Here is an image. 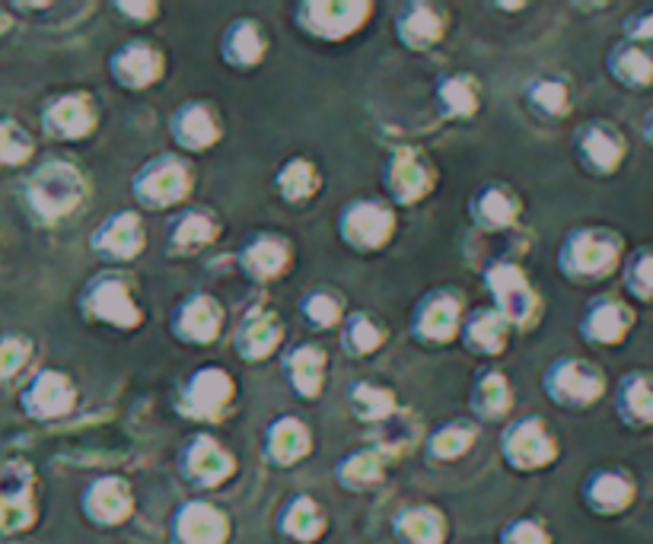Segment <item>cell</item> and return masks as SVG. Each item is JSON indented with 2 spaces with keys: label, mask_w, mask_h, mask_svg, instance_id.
Returning a JSON list of instances; mask_svg holds the SVG:
<instances>
[{
  "label": "cell",
  "mask_w": 653,
  "mask_h": 544,
  "mask_svg": "<svg viewBox=\"0 0 653 544\" xmlns=\"http://www.w3.org/2000/svg\"><path fill=\"white\" fill-rule=\"evenodd\" d=\"M625 255H628V239L618 230L603 223H580L561 236L555 265L561 277L571 280V284L596 287L622 271Z\"/></svg>",
  "instance_id": "1"
},
{
  "label": "cell",
  "mask_w": 653,
  "mask_h": 544,
  "mask_svg": "<svg viewBox=\"0 0 653 544\" xmlns=\"http://www.w3.org/2000/svg\"><path fill=\"white\" fill-rule=\"evenodd\" d=\"M77 312L83 315V322L112 331H137L147 319L144 306L137 303L134 280L118 268L99 271L80 287Z\"/></svg>",
  "instance_id": "2"
},
{
  "label": "cell",
  "mask_w": 653,
  "mask_h": 544,
  "mask_svg": "<svg viewBox=\"0 0 653 544\" xmlns=\"http://www.w3.org/2000/svg\"><path fill=\"white\" fill-rule=\"evenodd\" d=\"M29 210L45 223H61L80 214L90 201V179L71 160H48L26 182Z\"/></svg>",
  "instance_id": "3"
},
{
  "label": "cell",
  "mask_w": 653,
  "mask_h": 544,
  "mask_svg": "<svg viewBox=\"0 0 653 544\" xmlns=\"http://www.w3.org/2000/svg\"><path fill=\"white\" fill-rule=\"evenodd\" d=\"M481 287L491 296V309L501 312L513 331H536L542 325L545 300L517 261H488L481 268Z\"/></svg>",
  "instance_id": "4"
},
{
  "label": "cell",
  "mask_w": 653,
  "mask_h": 544,
  "mask_svg": "<svg viewBox=\"0 0 653 544\" xmlns=\"http://www.w3.org/2000/svg\"><path fill=\"white\" fill-rule=\"evenodd\" d=\"M195 191V166L182 153H157L131 175V198L141 210L182 207Z\"/></svg>",
  "instance_id": "5"
},
{
  "label": "cell",
  "mask_w": 653,
  "mask_h": 544,
  "mask_svg": "<svg viewBox=\"0 0 653 544\" xmlns=\"http://www.w3.org/2000/svg\"><path fill=\"white\" fill-rule=\"evenodd\" d=\"M542 392L564 411H587L609 395V376L587 357L561 354L542 370Z\"/></svg>",
  "instance_id": "6"
},
{
  "label": "cell",
  "mask_w": 653,
  "mask_h": 544,
  "mask_svg": "<svg viewBox=\"0 0 653 544\" xmlns=\"http://www.w3.org/2000/svg\"><path fill=\"white\" fill-rule=\"evenodd\" d=\"M335 233L351 252L376 255L399 233V214L383 195H357L338 207Z\"/></svg>",
  "instance_id": "7"
},
{
  "label": "cell",
  "mask_w": 653,
  "mask_h": 544,
  "mask_svg": "<svg viewBox=\"0 0 653 544\" xmlns=\"http://www.w3.org/2000/svg\"><path fill=\"white\" fill-rule=\"evenodd\" d=\"M571 153L590 179H615L628 163V134L609 118H587L571 134Z\"/></svg>",
  "instance_id": "8"
},
{
  "label": "cell",
  "mask_w": 653,
  "mask_h": 544,
  "mask_svg": "<svg viewBox=\"0 0 653 544\" xmlns=\"http://www.w3.org/2000/svg\"><path fill=\"white\" fill-rule=\"evenodd\" d=\"M437 166L421 147L415 144H402L389 150L386 163L380 169V185H383V198L392 207H415L427 201L437 188Z\"/></svg>",
  "instance_id": "9"
},
{
  "label": "cell",
  "mask_w": 653,
  "mask_h": 544,
  "mask_svg": "<svg viewBox=\"0 0 653 544\" xmlns=\"http://www.w3.org/2000/svg\"><path fill=\"white\" fill-rule=\"evenodd\" d=\"M370 0H300L294 7V26L313 42H348L370 23Z\"/></svg>",
  "instance_id": "10"
},
{
  "label": "cell",
  "mask_w": 653,
  "mask_h": 544,
  "mask_svg": "<svg viewBox=\"0 0 653 544\" xmlns=\"http://www.w3.org/2000/svg\"><path fill=\"white\" fill-rule=\"evenodd\" d=\"M501 459L513 468L532 475V471H545L561 459V443L558 436L548 430V424L539 414H523L510 417L501 430Z\"/></svg>",
  "instance_id": "11"
},
{
  "label": "cell",
  "mask_w": 653,
  "mask_h": 544,
  "mask_svg": "<svg viewBox=\"0 0 653 544\" xmlns=\"http://www.w3.org/2000/svg\"><path fill=\"white\" fill-rule=\"evenodd\" d=\"M236 401V379L223 366H198L188 373L173 398V408L188 420H220Z\"/></svg>",
  "instance_id": "12"
},
{
  "label": "cell",
  "mask_w": 653,
  "mask_h": 544,
  "mask_svg": "<svg viewBox=\"0 0 653 544\" xmlns=\"http://www.w3.org/2000/svg\"><path fill=\"white\" fill-rule=\"evenodd\" d=\"M462 319H466L462 296L456 290L437 287V290H427L421 300L411 306L408 331H411V338L424 347H443L459 338Z\"/></svg>",
  "instance_id": "13"
},
{
  "label": "cell",
  "mask_w": 653,
  "mask_h": 544,
  "mask_svg": "<svg viewBox=\"0 0 653 544\" xmlns=\"http://www.w3.org/2000/svg\"><path fill=\"white\" fill-rule=\"evenodd\" d=\"M634 325H638V309L631 300L618 293H596L580 309L577 335L593 347H622Z\"/></svg>",
  "instance_id": "14"
},
{
  "label": "cell",
  "mask_w": 653,
  "mask_h": 544,
  "mask_svg": "<svg viewBox=\"0 0 653 544\" xmlns=\"http://www.w3.org/2000/svg\"><path fill=\"white\" fill-rule=\"evenodd\" d=\"M176 471L185 484L214 490L236 475V455L211 433H192L176 452Z\"/></svg>",
  "instance_id": "15"
},
{
  "label": "cell",
  "mask_w": 653,
  "mask_h": 544,
  "mask_svg": "<svg viewBox=\"0 0 653 544\" xmlns=\"http://www.w3.org/2000/svg\"><path fill=\"white\" fill-rule=\"evenodd\" d=\"M106 67H109V77L115 86H122V90H128V93H144V90H150V86L163 83L166 55L157 42L134 35V39L118 42L109 51Z\"/></svg>",
  "instance_id": "16"
},
{
  "label": "cell",
  "mask_w": 653,
  "mask_h": 544,
  "mask_svg": "<svg viewBox=\"0 0 653 544\" xmlns=\"http://www.w3.org/2000/svg\"><path fill=\"white\" fill-rule=\"evenodd\" d=\"M580 503L603 519L625 516L638 503V478L625 465H596L580 481Z\"/></svg>",
  "instance_id": "17"
},
{
  "label": "cell",
  "mask_w": 653,
  "mask_h": 544,
  "mask_svg": "<svg viewBox=\"0 0 653 544\" xmlns=\"http://www.w3.org/2000/svg\"><path fill=\"white\" fill-rule=\"evenodd\" d=\"M99 128V102L83 90H67L42 105V131L58 144H80Z\"/></svg>",
  "instance_id": "18"
},
{
  "label": "cell",
  "mask_w": 653,
  "mask_h": 544,
  "mask_svg": "<svg viewBox=\"0 0 653 544\" xmlns=\"http://www.w3.org/2000/svg\"><path fill=\"white\" fill-rule=\"evenodd\" d=\"M227 309L211 293H188L169 309V335L185 347H208L223 335Z\"/></svg>",
  "instance_id": "19"
},
{
  "label": "cell",
  "mask_w": 653,
  "mask_h": 544,
  "mask_svg": "<svg viewBox=\"0 0 653 544\" xmlns=\"http://www.w3.org/2000/svg\"><path fill=\"white\" fill-rule=\"evenodd\" d=\"M147 249V226L141 210H112L90 233V252L112 265H128Z\"/></svg>",
  "instance_id": "20"
},
{
  "label": "cell",
  "mask_w": 653,
  "mask_h": 544,
  "mask_svg": "<svg viewBox=\"0 0 653 544\" xmlns=\"http://www.w3.org/2000/svg\"><path fill=\"white\" fill-rule=\"evenodd\" d=\"M236 265L246 280H252V284H259V287H268L274 280L287 277L290 265H294V242L284 233L255 230L236 249Z\"/></svg>",
  "instance_id": "21"
},
{
  "label": "cell",
  "mask_w": 653,
  "mask_h": 544,
  "mask_svg": "<svg viewBox=\"0 0 653 544\" xmlns=\"http://www.w3.org/2000/svg\"><path fill=\"white\" fill-rule=\"evenodd\" d=\"M166 131L182 153H208L223 140V118L208 99H185L169 115Z\"/></svg>",
  "instance_id": "22"
},
{
  "label": "cell",
  "mask_w": 653,
  "mask_h": 544,
  "mask_svg": "<svg viewBox=\"0 0 653 544\" xmlns=\"http://www.w3.org/2000/svg\"><path fill=\"white\" fill-rule=\"evenodd\" d=\"M287 338V328L281 322V312L271 306H249L243 319L233 328V350L243 363H265L281 350Z\"/></svg>",
  "instance_id": "23"
},
{
  "label": "cell",
  "mask_w": 653,
  "mask_h": 544,
  "mask_svg": "<svg viewBox=\"0 0 653 544\" xmlns=\"http://www.w3.org/2000/svg\"><path fill=\"white\" fill-rule=\"evenodd\" d=\"M523 207V195L510 182H485L469 195L466 214L481 233H507L520 223Z\"/></svg>",
  "instance_id": "24"
},
{
  "label": "cell",
  "mask_w": 653,
  "mask_h": 544,
  "mask_svg": "<svg viewBox=\"0 0 653 544\" xmlns=\"http://www.w3.org/2000/svg\"><path fill=\"white\" fill-rule=\"evenodd\" d=\"M450 13L431 0H408L392 13V32L408 51H431L450 32Z\"/></svg>",
  "instance_id": "25"
},
{
  "label": "cell",
  "mask_w": 653,
  "mask_h": 544,
  "mask_svg": "<svg viewBox=\"0 0 653 544\" xmlns=\"http://www.w3.org/2000/svg\"><path fill=\"white\" fill-rule=\"evenodd\" d=\"M220 220L211 207H179L173 217L166 220V255L173 258H192L208 252L220 239Z\"/></svg>",
  "instance_id": "26"
},
{
  "label": "cell",
  "mask_w": 653,
  "mask_h": 544,
  "mask_svg": "<svg viewBox=\"0 0 653 544\" xmlns=\"http://www.w3.org/2000/svg\"><path fill=\"white\" fill-rule=\"evenodd\" d=\"M230 516L208 500H185L169 516V541L173 544H227Z\"/></svg>",
  "instance_id": "27"
},
{
  "label": "cell",
  "mask_w": 653,
  "mask_h": 544,
  "mask_svg": "<svg viewBox=\"0 0 653 544\" xmlns=\"http://www.w3.org/2000/svg\"><path fill=\"white\" fill-rule=\"evenodd\" d=\"M20 405L32 420H58L74 411L77 385L67 373L45 366L26 382V389L20 392Z\"/></svg>",
  "instance_id": "28"
},
{
  "label": "cell",
  "mask_w": 653,
  "mask_h": 544,
  "mask_svg": "<svg viewBox=\"0 0 653 544\" xmlns=\"http://www.w3.org/2000/svg\"><path fill=\"white\" fill-rule=\"evenodd\" d=\"M513 385L504 370L497 366H481L469 382V414L475 424H507L513 414Z\"/></svg>",
  "instance_id": "29"
},
{
  "label": "cell",
  "mask_w": 653,
  "mask_h": 544,
  "mask_svg": "<svg viewBox=\"0 0 653 544\" xmlns=\"http://www.w3.org/2000/svg\"><path fill=\"white\" fill-rule=\"evenodd\" d=\"M80 506L96 525H122L134 513V490L122 475H99L83 487Z\"/></svg>",
  "instance_id": "30"
},
{
  "label": "cell",
  "mask_w": 653,
  "mask_h": 544,
  "mask_svg": "<svg viewBox=\"0 0 653 544\" xmlns=\"http://www.w3.org/2000/svg\"><path fill=\"white\" fill-rule=\"evenodd\" d=\"M281 373L290 389L303 401H316L329 379V350L316 341H300L284 350L281 357Z\"/></svg>",
  "instance_id": "31"
},
{
  "label": "cell",
  "mask_w": 653,
  "mask_h": 544,
  "mask_svg": "<svg viewBox=\"0 0 653 544\" xmlns=\"http://www.w3.org/2000/svg\"><path fill=\"white\" fill-rule=\"evenodd\" d=\"M268 51H271V39L259 20H233L220 32V42H217L220 61L230 70H239V74L262 67Z\"/></svg>",
  "instance_id": "32"
},
{
  "label": "cell",
  "mask_w": 653,
  "mask_h": 544,
  "mask_svg": "<svg viewBox=\"0 0 653 544\" xmlns=\"http://www.w3.org/2000/svg\"><path fill=\"white\" fill-rule=\"evenodd\" d=\"M612 411L618 424L634 433L653 430V373L650 370H628L615 382Z\"/></svg>",
  "instance_id": "33"
},
{
  "label": "cell",
  "mask_w": 653,
  "mask_h": 544,
  "mask_svg": "<svg viewBox=\"0 0 653 544\" xmlns=\"http://www.w3.org/2000/svg\"><path fill=\"white\" fill-rule=\"evenodd\" d=\"M313 452V430L300 417L281 414L274 417L262 433V455L274 468H294Z\"/></svg>",
  "instance_id": "34"
},
{
  "label": "cell",
  "mask_w": 653,
  "mask_h": 544,
  "mask_svg": "<svg viewBox=\"0 0 653 544\" xmlns=\"http://www.w3.org/2000/svg\"><path fill=\"white\" fill-rule=\"evenodd\" d=\"M510 335H513V328L507 325L504 315L491 306H478V309L466 312V319H462V328H459L462 347H466L469 354L485 357V360L507 354Z\"/></svg>",
  "instance_id": "35"
},
{
  "label": "cell",
  "mask_w": 653,
  "mask_h": 544,
  "mask_svg": "<svg viewBox=\"0 0 653 544\" xmlns=\"http://www.w3.org/2000/svg\"><path fill=\"white\" fill-rule=\"evenodd\" d=\"M606 74L622 90L644 93L653 86V48L618 39L606 51Z\"/></svg>",
  "instance_id": "36"
},
{
  "label": "cell",
  "mask_w": 653,
  "mask_h": 544,
  "mask_svg": "<svg viewBox=\"0 0 653 544\" xmlns=\"http://www.w3.org/2000/svg\"><path fill=\"white\" fill-rule=\"evenodd\" d=\"M322 182H325L322 169L309 160V156H290V160H284L278 166V172H274L271 188L284 204L306 207V204H313L319 198Z\"/></svg>",
  "instance_id": "37"
},
{
  "label": "cell",
  "mask_w": 653,
  "mask_h": 544,
  "mask_svg": "<svg viewBox=\"0 0 653 544\" xmlns=\"http://www.w3.org/2000/svg\"><path fill=\"white\" fill-rule=\"evenodd\" d=\"M434 109L443 121H472L481 112V83L472 74H443L434 83Z\"/></svg>",
  "instance_id": "38"
},
{
  "label": "cell",
  "mask_w": 653,
  "mask_h": 544,
  "mask_svg": "<svg viewBox=\"0 0 653 544\" xmlns=\"http://www.w3.org/2000/svg\"><path fill=\"white\" fill-rule=\"evenodd\" d=\"M341 350L354 360H367L373 354H380L389 341V325L370 309H351L345 315V322L338 328Z\"/></svg>",
  "instance_id": "39"
},
{
  "label": "cell",
  "mask_w": 653,
  "mask_h": 544,
  "mask_svg": "<svg viewBox=\"0 0 653 544\" xmlns=\"http://www.w3.org/2000/svg\"><path fill=\"white\" fill-rule=\"evenodd\" d=\"M446 532V516L431 503H411L392 516V535L399 544H443Z\"/></svg>",
  "instance_id": "40"
},
{
  "label": "cell",
  "mask_w": 653,
  "mask_h": 544,
  "mask_svg": "<svg viewBox=\"0 0 653 544\" xmlns=\"http://www.w3.org/2000/svg\"><path fill=\"white\" fill-rule=\"evenodd\" d=\"M523 105L542 121H564L574 109L571 83H567L564 77H555V74L532 77L523 86Z\"/></svg>",
  "instance_id": "41"
},
{
  "label": "cell",
  "mask_w": 653,
  "mask_h": 544,
  "mask_svg": "<svg viewBox=\"0 0 653 544\" xmlns=\"http://www.w3.org/2000/svg\"><path fill=\"white\" fill-rule=\"evenodd\" d=\"M386 462H389V452L383 446H376V443L357 446L335 462V481L345 490L376 487L386 478Z\"/></svg>",
  "instance_id": "42"
},
{
  "label": "cell",
  "mask_w": 653,
  "mask_h": 544,
  "mask_svg": "<svg viewBox=\"0 0 653 544\" xmlns=\"http://www.w3.org/2000/svg\"><path fill=\"white\" fill-rule=\"evenodd\" d=\"M278 529H281V535L294 538L300 544H313L325 535V529H329V519H325L322 506L309 494H294L281 503Z\"/></svg>",
  "instance_id": "43"
},
{
  "label": "cell",
  "mask_w": 653,
  "mask_h": 544,
  "mask_svg": "<svg viewBox=\"0 0 653 544\" xmlns=\"http://www.w3.org/2000/svg\"><path fill=\"white\" fill-rule=\"evenodd\" d=\"M348 411L360 420V424H386V420L399 411V398L386 382L376 379H354L345 392Z\"/></svg>",
  "instance_id": "44"
},
{
  "label": "cell",
  "mask_w": 653,
  "mask_h": 544,
  "mask_svg": "<svg viewBox=\"0 0 653 544\" xmlns=\"http://www.w3.org/2000/svg\"><path fill=\"white\" fill-rule=\"evenodd\" d=\"M478 440V424L466 417H453L437 424L424 436V455L431 462H456L462 459Z\"/></svg>",
  "instance_id": "45"
},
{
  "label": "cell",
  "mask_w": 653,
  "mask_h": 544,
  "mask_svg": "<svg viewBox=\"0 0 653 544\" xmlns=\"http://www.w3.org/2000/svg\"><path fill=\"white\" fill-rule=\"evenodd\" d=\"M297 312H300V319H303L309 328L332 331V328H341V322H345V315H348L351 309H348L345 293H341L338 287L319 284V287H309V290L300 296Z\"/></svg>",
  "instance_id": "46"
},
{
  "label": "cell",
  "mask_w": 653,
  "mask_h": 544,
  "mask_svg": "<svg viewBox=\"0 0 653 544\" xmlns=\"http://www.w3.org/2000/svg\"><path fill=\"white\" fill-rule=\"evenodd\" d=\"M618 274H622V287L634 303L653 306V242L628 249Z\"/></svg>",
  "instance_id": "47"
},
{
  "label": "cell",
  "mask_w": 653,
  "mask_h": 544,
  "mask_svg": "<svg viewBox=\"0 0 653 544\" xmlns=\"http://www.w3.org/2000/svg\"><path fill=\"white\" fill-rule=\"evenodd\" d=\"M32 153H36V140L29 137V131L10 118H0V169L23 166Z\"/></svg>",
  "instance_id": "48"
},
{
  "label": "cell",
  "mask_w": 653,
  "mask_h": 544,
  "mask_svg": "<svg viewBox=\"0 0 653 544\" xmlns=\"http://www.w3.org/2000/svg\"><path fill=\"white\" fill-rule=\"evenodd\" d=\"M501 544H552V532L545 529L542 519L520 516L501 529Z\"/></svg>",
  "instance_id": "49"
},
{
  "label": "cell",
  "mask_w": 653,
  "mask_h": 544,
  "mask_svg": "<svg viewBox=\"0 0 653 544\" xmlns=\"http://www.w3.org/2000/svg\"><path fill=\"white\" fill-rule=\"evenodd\" d=\"M32 357V341L23 335H4L0 338V379H13Z\"/></svg>",
  "instance_id": "50"
},
{
  "label": "cell",
  "mask_w": 653,
  "mask_h": 544,
  "mask_svg": "<svg viewBox=\"0 0 653 544\" xmlns=\"http://www.w3.org/2000/svg\"><path fill=\"white\" fill-rule=\"evenodd\" d=\"M622 39L634 45H647L653 48V4L634 7L625 20H622Z\"/></svg>",
  "instance_id": "51"
},
{
  "label": "cell",
  "mask_w": 653,
  "mask_h": 544,
  "mask_svg": "<svg viewBox=\"0 0 653 544\" xmlns=\"http://www.w3.org/2000/svg\"><path fill=\"white\" fill-rule=\"evenodd\" d=\"M115 10L122 20L134 26H147L160 20V4H153V0H115Z\"/></svg>",
  "instance_id": "52"
},
{
  "label": "cell",
  "mask_w": 653,
  "mask_h": 544,
  "mask_svg": "<svg viewBox=\"0 0 653 544\" xmlns=\"http://www.w3.org/2000/svg\"><path fill=\"white\" fill-rule=\"evenodd\" d=\"M641 134H644V144L653 147V105H650L647 115H644V121H641Z\"/></svg>",
  "instance_id": "53"
},
{
  "label": "cell",
  "mask_w": 653,
  "mask_h": 544,
  "mask_svg": "<svg viewBox=\"0 0 653 544\" xmlns=\"http://www.w3.org/2000/svg\"><path fill=\"white\" fill-rule=\"evenodd\" d=\"M7 29H10V16L0 10V32H7Z\"/></svg>",
  "instance_id": "54"
}]
</instances>
